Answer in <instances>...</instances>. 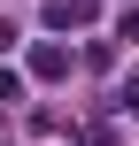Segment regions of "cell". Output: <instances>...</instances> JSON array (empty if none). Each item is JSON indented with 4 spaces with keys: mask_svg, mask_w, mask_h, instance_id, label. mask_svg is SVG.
Returning <instances> with one entry per match:
<instances>
[{
    "mask_svg": "<svg viewBox=\"0 0 139 146\" xmlns=\"http://www.w3.org/2000/svg\"><path fill=\"white\" fill-rule=\"evenodd\" d=\"M101 15V0H46V31H85Z\"/></svg>",
    "mask_w": 139,
    "mask_h": 146,
    "instance_id": "cell-1",
    "label": "cell"
},
{
    "mask_svg": "<svg viewBox=\"0 0 139 146\" xmlns=\"http://www.w3.org/2000/svg\"><path fill=\"white\" fill-rule=\"evenodd\" d=\"M70 69H77V62H70V46H54V38H39V46H31V77H46V85H54V77H70Z\"/></svg>",
    "mask_w": 139,
    "mask_h": 146,
    "instance_id": "cell-2",
    "label": "cell"
},
{
    "mask_svg": "<svg viewBox=\"0 0 139 146\" xmlns=\"http://www.w3.org/2000/svg\"><path fill=\"white\" fill-rule=\"evenodd\" d=\"M15 100H23V77H15V69H0V108H15Z\"/></svg>",
    "mask_w": 139,
    "mask_h": 146,
    "instance_id": "cell-3",
    "label": "cell"
},
{
    "mask_svg": "<svg viewBox=\"0 0 139 146\" xmlns=\"http://www.w3.org/2000/svg\"><path fill=\"white\" fill-rule=\"evenodd\" d=\"M124 38H132V46H139V8H124Z\"/></svg>",
    "mask_w": 139,
    "mask_h": 146,
    "instance_id": "cell-4",
    "label": "cell"
},
{
    "mask_svg": "<svg viewBox=\"0 0 139 146\" xmlns=\"http://www.w3.org/2000/svg\"><path fill=\"white\" fill-rule=\"evenodd\" d=\"M8 46H15V23H0V54H8Z\"/></svg>",
    "mask_w": 139,
    "mask_h": 146,
    "instance_id": "cell-5",
    "label": "cell"
},
{
    "mask_svg": "<svg viewBox=\"0 0 139 146\" xmlns=\"http://www.w3.org/2000/svg\"><path fill=\"white\" fill-rule=\"evenodd\" d=\"M124 108H132V115H139V77H132V92H124Z\"/></svg>",
    "mask_w": 139,
    "mask_h": 146,
    "instance_id": "cell-6",
    "label": "cell"
}]
</instances>
